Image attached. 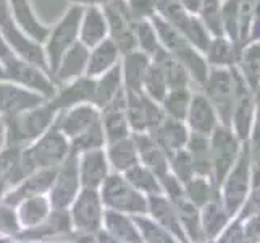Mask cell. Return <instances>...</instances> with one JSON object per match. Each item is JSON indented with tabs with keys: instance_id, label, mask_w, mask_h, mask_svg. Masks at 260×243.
Instances as JSON below:
<instances>
[{
	"instance_id": "6da1fadb",
	"label": "cell",
	"mask_w": 260,
	"mask_h": 243,
	"mask_svg": "<svg viewBox=\"0 0 260 243\" xmlns=\"http://www.w3.org/2000/svg\"><path fill=\"white\" fill-rule=\"evenodd\" d=\"M150 21L155 28L160 46L172 53L179 64L186 68L189 76H192L197 83L204 86L209 75L207 64H205L204 59L199 56L197 49L183 34H179L172 24H168L164 18H160L158 15H155Z\"/></svg>"
},
{
	"instance_id": "7a4b0ae2",
	"label": "cell",
	"mask_w": 260,
	"mask_h": 243,
	"mask_svg": "<svg viewBox=\"0 0 260 243\" xmlns=\"http://www.w3.org/2000/svg\"><path fill=\"white\" fill-rule=\"evenodd\" d=\"M83 8L70 5L68 10L58 18V21L50 26L46 42L42 44L46 53L49 73L52 75L57 68L63 53L79 42V23H81Z\"/></svg>"
},
{
	"instance_id": "3957f363",
	"label": "cell",
	"mask_w": 260,
	"mask_h": 243,
	"mask_svg": "<svg viewBox=\"0 0 260 243\" xmlns=\"http://www.w3.org/2000/svg\"><path fill=\"white\" fill-rule=\"evenodd\" d=\"M157 15L183 34L197 50L207 52L212 41L210 31L197 15H192L178 0H158Z\"/></svg>"
},
{
	"instance_id": "277c9868",
	"label": "cell",
	"mask_w": 260,
	"mask_h": 243,
	"mask_svg": "<svg viewBox=\"0 0 260 243\" xmlns=\"http://www.w3.org/2000/svg\"><path fill=\"white\" fill-rule=\"evenodd\" d=\"M0 33H2L5 41L8 42V46L12 47L15 56L49 71L42 44L32 41L20 30V26L13 20L7 0H0Z\"/></svg>"
},
{
	"instance_id": "5b68a950",
	"label": "cell",
	"mask_w": 260,
	"mask_h": 243,
	"mask_svg": "<svg viewBox=\"0 0 260 243\" xmlns=\"http://www.w3.org/2000/svg\"><path fill=\"white\" fill-rule=\"evenodd\" d=\"M4 79L29 89L32 93H38L42 97H52L55 94L53 81L49 78V71L44 70L31 62L24 60L18 56H13L4 64Z\"/></svg>"
},
{
	"instance_id": "8992f818",
	"label": "cell",
	"mask_w": 260,
	"mask_h": 243,
	"mask_svg": "<svg viewBox=\"0 0 260 243\" xmlns=\"http://www.w3.org/2000/svg\"><path fill=\"white\" fill-rule=\"evenodd\" d=\"M102 8L109 23V38L118 46L120 52L124 56L136 50V38H134L136 20L131 16L124 0H107Z\"/></svg>"
},
{
	"instance_id": "52a82bcc",
	"label": "cell",
	"mask_w": 260,
	"mask_h": 243,
	"mask_svg": "<svg viewBox=\"0 0 260 243\" xmlns=\"http://www.w3.org/2000/svg\"><path fill=\"white\" fill-rule=\"evenodd\" d=\"M205 91L215 112L225 123V127L231 125L233 117V101H235V79L230 70L213 68L205 79Z\"/></svg>"
},
{
	"instance_id": "ba28073f",
	"label": "cell",
	"mask_w": 260,
	"mask_h": 243,
	"mask_svg": "<svg viewBox=\"0 0 260 243\" xmlns=\"http://www.w3.org/2000/svg\"><path fill=\"white\" fill-rule=\"evenodd\" d=\"M55 112L57 111L53 109L50 102H44L38 107H32L29 111L7 117L8 130H10L12 137L18 141L34 138L49 127Z\"/></svg>"
},
{
	"instance_id": "9c48e42d",
	"label": "cell",
	"mask_w": 260,
	"mask_h": 243,
	"mask_svg": "<svg viewBox=\"0 0 260 243\" xmlns=\"http://www.w3.org/2000/svg\"><path fill=\"white\" fill-rule=\"evenodd\" d=\"M210 141V154H212V172L215 175L217 183L225 180L230 169L235 164L238 157V140L233 137L228 127L215 128Z\"/></svg>"
},
{
	"instance_id": "30bf717a",
	"label": "cell",
	"mask_w": 260,
	"mask_h": 243,
	"mask_svg": "<svg viewBox=\"0 0 260 243\" xmlns=\"http://www.w3.org/2000/svg\"><path fill=\"white\" fill-rule=\"evenodd\" d=\"M235 79V101H233V117L231 123H235L238 137L241 140H247L254 115V96L252 89L247 86L243 75L236 68L231 70Z\"/></svg>"
},
{
	"instance_id": "8fae6325",
	"label": "cell",
	"mask_w": 260,
	"mask_h": 243,
	"mask_svg": "<svg viewBox=\"0 0 260 243\" xmlns=\"http://www.w3.org/2000/svg\"><path fill=\"white\" fill-rule=\"evenodd\" d=\"M44 99L46 97L18 86L12 81L0 79V114L5 117H12L38 107L44 104Z\"/></svg>"
},
{
	"instance_id": "7c38bea8",
	"label": "cell",
	"mask_w": 260,
	"mask_h": 243,
	"mask_svg": "<svg viewBox=\"0 0 260 243\" xmlns=\"http://www.w3.org/2000/svg\"><path fill=\"white\" fill-rule=\"evenodd\" d=\"M250 164V154L247 151V145L244 146V151L241 152L238 159V164L235 170L228 177L225 183V208L228 214H235L239 206L243 204L244 198L249 190V166Z\"/></svg>"
},
{
	"instance_id": "4fadbf2b",
	"label": "cell",
	"mask_w": 260,
	"mask_h": 243,
	"mask_svg": "<svg viewBox=\"0 0 260 243\" xmlns=\"http://www.w3.org/2000/svg\"><path fill=\"white\" fill-rule=\"evenodd\" d=\"M94 93H95V81L89 76H81L73 81L63 83L58 91L52 96L50 104L53 109H67V107H76L83 105L86 102H94Z\"/></svg>"
},
{
	"instance_id": "5bb4252c",
	"label": "cell",
	"mask_w": 260,
	"mask_h": 243,
	"mask_svg": "<svg viewBox=\"0 0 260 243\" xmlns=\"http://www.w3.org/2000/svg\"><path fill=\"white\" fill-rule=\"evenodd\" d=\"M15 23L20 26V30L31 38L32 41L44 44L47 39L50 26L44 24L39 16L36 15L31 0H7Z\"/></svg>"
},
{
	"instance_id": "9a60e30c",
	"label": "cell",
	"mask_w": 260,
	"mask_h": 243,
	"mask_svg": "<svg viewBox=\"0 0 260 243\" xmlns=\"http://www.w3.org/2000/svg\"><path fill=\"white\" fill-rule=\"evenodd\" d=\"M109 39V23L102 7L83 8L81 23H79V42L87 49Z\"/></svg>"
},
{
	"instance_id": "2e32d148",
	"label": "cell",
	"mask_w": 260,
	"mask_h": 243,
	"mask_svg": "<svg viewBox=\"0 0 260 243\" xmlns=\"http://www.w3.org/2000/svg\"><path fill=\"white\" fill-rule=\"evenodd\" d=\"M150 64V57L141 50H133L121 57L120 68L126 93H142V85H144Z\"/></svg>"
},
{
	"instance_id": "e0dca14e",
	"label": "cell",
	"mask_w": 260,
	"mask_h": 243,
	"mask_svg": "<svg viewBox=\"0 0 260 243\" xmlns=\"http://www.w3.org/2000/svg\"><path fill=\"white\" fill-rule=\"evenodd\" d=\"M87 59H89V49L83 46L81 42H76L73 47L63 53V57L60 59L57 68L53 70L52 76L55 78V81L60 85L73 81L76 78L86 76Z\"/></svg>"
},
{
	"instance_id": "ac0fdd59",
	"label": "cell",
	"mask_w": 260,
	"mask_h": 243,
	"mask_svg": "<svg viewBox=\"0 0 260 243\" xmlns=\"http://www.w3.org/2000/svg\"><path fill=\"white\" fill-rule=\"evenodd\" d=\"M123 53L120 52L118 46L109 38L104 42L97 44L95 47L89 49V59H87V68L86 76L89 78H99L107 71H110L116 65H120Z\"/></svg>"
},
{
	"instance_id": "d6986e66",
	"label": "cell",
	"mask_w": 260,
	"mask_h": 243,
	"mask_svg": "<svg viewBox=\"0 0 260 243\" xmlns=\"http://www.w3.org/2000/svg\"><path fill=\"white\" fill-rule=\"evenodd\" d=\"M187 120L194 133L205 134V137L217 128V112L204 94H194L191 97Z\"/></svg>"
},
{
	"instance_id": "ffe728a7",
	"label": "cell",
	"mask_w": 260,
	"mask_h": 243,
	"mask_svg": "<svg viewBox=\"0 0 260 243\" xmlns=\"http://www.w3.org/2000/svg\"><path fill=\"white\" fill-rule=\"evenodd\" d=\"M150 60H152V64L162 71V75L168 85V89L187 88L189 78H191L189 73H187L186 68L162 46L157 49V52L150 57Z\"/></svg>"
},
{
	"instance_id": "44dd1931",
	"label": "cell",
	"mask_w": 260,
	"mask_h": 243,
	"mask_svg": "<svg viewBox=\"0 0 260 243\" xmlns=\"http://www.w3.org/2000/svg\"><path fill=\"white\" fill-rule=\"evenodd\" d=\"M99 125V114L95 107L83 104L71 107V109L61 117L60 128L63 130L67 134H73V137H81L83 133L91 130L92 127Z\"/></svg>"
},
{
	"instance_id": "7402d4cb",
	"label": "cell",
	"mask_w": 260,
	"mask_h": 243,
	"mask_svg": "<svg viewBox=\"0 0 260 243\" xmlns=\"http://www.w3.org/2000/svg\"><path fill=\"white\" fill-rule=\"evenodd\" d=\"M94 81H95L94 104H97L99 107H107L115 97H118L124 91L120 65H116L102 76L95 78Z\"/></svg>"
},
{
	"instance_id": "603a6c76",
	"label": "cell",
	"mask_w": 260,
	"mask_h": 243,
	"mask_svg": "<svg viewBox=\"0 0 260 243\" xmlns=\"http://www.w3.org/2000/svg\"><path fill=\"white\" fill-rule=\"evenodd\" d=\"M154 130L158 145L164 146L167 151H178L187 140L186 128L183 127V123L179 120L170 119V117L164 119Z\"/></svg>"
},
{
	"instance_id": "cb8c5ba5",
	"label": "cell",
	"mask_w": 260,
	"mask_h": 243,
	"mask_svg": "<svg viewBox=\"0 0 260 243\" xmlns=\"http://www.w3.org/2000/svg\"><path fill=\"white\" fill-rule=\"evenodd\" d=\"M189 157L192 162L194 172L199 175L212 174V154H210V141L205 134L194 133L189 140Z\"/></svg>"
},
{
	"instance_id": "d4e9b609",
	"label": "cell",
	"mask_w": 260,
	"mask_h": 243,
	"mask_svg": "<svg viewBox=\"0 0 260 243\" xmlns=\"http://www.w3.org/2000/svg\"><path fill=\"white\" fill-rule=\"evenodd\" d=\"M241 71L252 91L260 89V42H254L241 52Z\"/></svg>"
},
{
	"instance_id": "484cf974",
	"label": "cell",
	"mask_w": 260,
	"mask_h": 243,
	"mask_svg": "<svg viewBox=\"0 0 260 243\" xmlns=\"http://www.w3.org/2000/svg\"><path fill=\"white\" fill-rule=\"evenodd\" d=\"M228 211L217 196H213L212 200L205 206V211L202 215V232L204 237H215L220 230L225 227L228 221Z\"/></svg>"
},
{
	"instance_id": "4316f807",
	"label": "cell",
	"mask_w": 260,
	"mask_h": 243,
	"mask_svg": "<svg viewBox=\"0 0 260 243\" xmlns=\"http://www.w3.org/2000/svg\"><path fill=\"white\" fill-rule=\"evenodd\" d=\"M205 53H207L209 64L223 67V65L235 64L241 56V49H238L236 44L225 39L223 36H218V38H213L210 41L209 49Z\"/></svg>"
},
{
	"instance_id": "83f0119b",
	"label": "cell",
	"mask_w": 260,
	"mask_h": 243,
	"mask_svg": "<svg viewBox=\"0 0 260 243\" xmlns=\"http://www.w3.org/2000/svg\"><path fill=\"white\" fill-rule=\"evenodd\" d=\"M191 93L187 88H175V89H168V93L164 97V109L167 112V117L173 120H179L187 117L189 112V105H191Z\"/></svg>"
},
{
	"instance_id": "f1b7e54d",
	"label": "cell",
	"mask_w": 260,
	"mask_h": 243,
	"mask_svg": "<svg viewBox=\"0 0 260 243\" xmlns=\"http://www.w3.org/2000/svg\"><path fill=\"white\" fill-rule=\"evenodd\" d=\"M134 38H136V50L152 57L160 47L157 33L150 20H138L134 24Z\"/></svg>"
},
{
	"instance_id": "f546056e",
	"label": "cell",
	"mask_w": 260,
	"mask_h": 243,
	"mask_svg": "<svg viewBox=\"0 0 260 243\" xmlns=\"http://www.w3.org/2000/svg\"><path fill=\"white\" fill-rule=\"evenodd\" d=\"M220 18H221L223 33H226L230 36L231 42H239L241 26H239V13H238L236 0H226L223 4L220 10Z\"/></svg>"
},
{
	"instance_id": "4dcf8cb0",
	"label": "cell",
	"mask_w": 260,
	"mask_h": 243,
	"mask_svg": "<svg viewBox=\"0 0 260 243\" xmlns=\"http://www.w3.org/2000/svg\"><path fill=\"white\" fill-rule=\"evenodd\" d=\"M142 91H146L147 97H150L152 101H164L165 94L168 93V85L162 75V71L154 64H150L149 67L144 85H142Z\"/></svg>"
},
{
	"instance_id": "1f68e13d",
	"label": "cell",
	"mask_w": 260,
	"mask_h": 243,
	"mask_svg": "<svg viewBox=\"0 0 260 243\" xmlns=\"http://www.w3.org/2000/svg\"><path fill=\"white\" fill-rule=\"evenodd\" d=\"M134 20H152L158 10V0H124Z\"/></svg>"
},
{
	"instance_id": "d6a6232c",
	"label": "cell",
	"mask_w": 260,
	"mask_h": 243,
	"mask_svg": "<svg viewBox=\"0 0 260 243\" xmlns=\"http://www.w3.org/2000/svg\"><path fill=\"white\" fill-rule=\"evenodd\" d=\"M257 0H236L238 13H239V26H241V36L239 42H246L249 39L250 23H252L254 8Z\"/></svg>"
},
{
	"instance_id": "836d02e7",
	"label": "cell",
	"mask_w": 260,
	"mask_h": 243,
	"mask_svg": "<svg viewBox=\"0 0 260 243\" xmlns=\"http://www.w3.org/2000/svg\"><path fill=\"white\" fill-rule=\"evenodd\" d=\"M250 154V166H252V177H254V186H260V91H258V115L255 123V133H254V143Z\"/></svg>"
},
{
	"instance_id": "e575fe53",
	"label": "cell",
	"mask_w": 260,
	"mask_h": 243,
	"mask_svg": "<svg viewBox=\"0 0 260 243\" xmlns=\"http://www.w3.org/2000/svg\"><path fill=\"white\" fill-rule=\"evenodd\" d=\"M187 195L191 198V203H194L197 206H204L212 200L210 186L204 178L192 180V182L187 185Z\"/></svg>"
},
{
	"instance_id": "d590c367",
	"label": "cell",
	"mask_w": 260,
	"mask_h": 243,
	"mask_svg": "<svg viewBox=\"0 0 260 243\" xmlns=\"http://www.w3.org/2000/svg\"><path fill=\"white\" fill-rule=\"evenodd\" d=\"M144 141H141V149H142V154H144L146 160L149 162V164L158 170V174H164L165 172V159L162 156V152H160V149L155 146L154 141H150L147 138H142Z\"/></svg>"
},
{
	"instance_id": "8d00e7d4",
	"label": "cell",
	"mask_w": 260,
	"mask_h": 243,
	"mask_svg": "<svg viewBox=\"0 0 260 243\" xmlns=\"http://www.w3.org/2000/svg\"><path fill=\"white\" fill-rule=\"evenodd\" d=\"M173 166H175L176 174L181 177V180H184V182H187V180L191 178V175L194 174L192 162H191V157L187 152L178 151V156L173 160Z\"/></svg>"
},
{
	"instance_id": "74e56055",
	"label": "cell",
	"mask_w": 260,
	"mask_h": 243,
	"mask_svg": "<svg viewBox=\"0 0 260 243\" xmlns=\"http://www.w3.org/2000/svg\"><path fill=\"white\" fill-rule=\"evenodd\" d=\"M155 214L160 218V221H162L165 226H168L170 229H172L173 232H176L178 235H181V230H179L178 227V222H176V218L173 211L168 208V204L165 201H157V206H155Z\"/></svg>"
},
{
	"instance_id": "f35d334b",
	"label": "cell",
	"mask_w": 260,
	"mask_h": 243,
	"mask_svg": "<svg viewBox=\"0 0 260 243\" xmlns=\"http://www.w3.org/2000/svg\"><path fill=\"white\" fill-rule=\"evenodd\" d=\"M243 229H244L247 243H258L260 241V212L252 214V218L246 222V226Z\"/></svg>"
},
{
	"instance_id": "ab89813d",
	"label": "cell",
	"mask_w": 260,
	"mask_h": 243,
	"mask_svg": "<svg viewBox=\"0 0 260 243\" xmlns=\"http://www.w3.org/2000/svg\"><path fill=\"white\" fill-rule=\"evenodd\" d=\"M220 243H247L246 235H244V229L241 226V222L233 224V226L226 230L225 235L221 237Z\"/></svg>"
},
{
	"instance_id": "60d3db41",
	"label": "cell",
	"mask_w": 260,
	"mask_h": 243,
	"mask_svg": "<svg viewBox=\"0 0 260 243\" xmlns=\"http://www.w3.org/2000/svg\"><path fill=\"white\" fill-rule=\"evenodd\" d=\"M260 212V186L255 188L254 195L250 196V200L247 201L246 208L243 211V218H249V215Z\"/></svg>"
},
{
	"instance_id": "b9f144b4",
	"label": "cell",
	"mask_w": 260,
	"mask_h": 243,
	"mask_svg": "<svg viewBox=\"0 0 260 243\" xmlns=\"http://www.w3.org/2000/svg\"><path fill=\"white\" fill-rule=\"evenodd\" d=\"M249 39H260V0L255 2L254 8V16L252 23H250V31H249Z\"/></svg>"
},
{
	"instance_id": "7bdbcfd3",
	"label": "cell",
	"mask_w": 260,
	"mask_h": 243,
	"mask_svg": "<svg viewBox=\"0 0 260 243\" xmlns=\"http://www.w3.org/2000/svg\"><path fill=\"white\" fill-rule=\"evenodd\" d=\"M178 2L192 15H199L202 10V0H178Z\"/></svg>"
},
{
	"instance_id": "ee69618b",
	"label": "cell",
	"mask_w": 260,
	"mask_h": 243,
	"mask_svg": "<svg viewBox=\"0 0 260 243\" xmlns=\"http://www.w3.org/2000/svg\"><path fill=\"white\" fill-rule=\"evenodd\" d=\"M13 56H15V53H13L12 47L8 46V42L5 41L2 33H0V64H4L5 60H8V59L13 57Z\"/></svg>"
},
{
	"instance_id": "f6af8a7d",
	"label": "cell",
	"mask_w": 260,
	"mask_h": 243,
	"mask_svg": "<svg viewBox=\"0 0 260 243\" xmlns=\"http://www.w3.org/2000/svg\"><path fill=\"white\" fill-rule=\"evenodd\" d=\"M68 2H70V5L87 8V7H102L107 0H68Z\"/></svg>"
},
{
	"instance_id": "bcb514c9",
	"label": "cell",
	"mask_w": 260,
	"mask_h": 243,
	"mask_svg": "<svg viewBox=\"0 0 260 243\" xmlns=\"http://www.w3.org/2000/svg\"><path fill=\"white\" fill-rule=\"evenodd\" d=\"M0 79H4V67L0 64Z\"/></svg>"
}]
</instances>
